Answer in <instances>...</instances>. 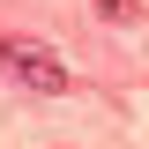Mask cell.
Returning a JSON list of instances; mask_svg holds the SVG:
<instances>
[{"label": "cell", "mask_w": 149, "mask_h": 149, "mask_svg": "<svg viewBox=\"0 0 149 149\" xmlns=\"http://www.w3.org/2000/svg\"><path fill=\"white\" fill-rule=\"evenodd\" d=\"M97 15H112V22H134L142 8H134V0H97Z\"/></svg>", "instance_id": "7a4b0ae2"}, {"label": "cell", "mask_w": 149, "mask_h": 149, "mask_svg": "<svg viewBox=\"0 0 149 149\" xmlns=\"http://www.w3.org/2000/svg\"><path fill=\"white\" fill-rule=\"evenodd\" d=\"M0 82H22V90H37V97H67L74 67L52 45H37V37H0Z\"/></svg>", "instance_id": "6da1fadb"}]
</instances>
